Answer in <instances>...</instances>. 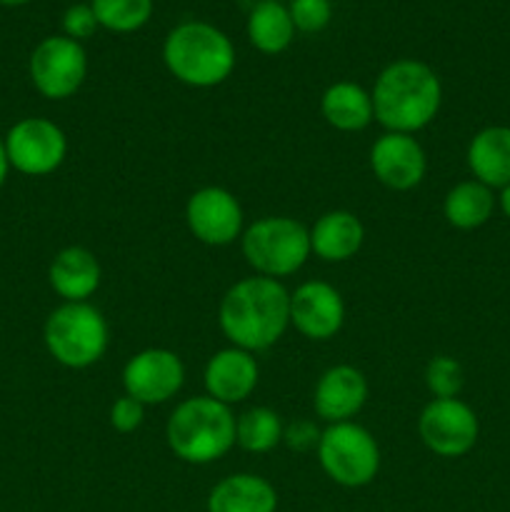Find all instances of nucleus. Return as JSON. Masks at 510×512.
Segmentation results:
<instances>
[{
  "mask_svg": "<svg viewBox=\"0 0 510 512\" xmlns=\"http://www.w3.org/2000/svg\"><path fill=\"white\" fill-rule=\"evenodd\" d=\"M468 168L490 190L510 185V128L490 125L478 130L468 145Z\"/></svg>",
  "mask_w": 510,
  "mask_h": 512,
  "instance_id": "aec40b11",
  "label": "nucleus"
},
{
  "mask_svg": "<svg viewBox=\"0 0 510 512\" xmlns=\"http://www.w3.org/2000/svg\"><path fill=\"white\" fill-rule=\"evenodd\" d=\"M145 420V405L138 403L130 395H120L113 405H110V425L118 433H135Z\"/></svg>",
  "mask_w": 510,
  "mask_h": 512,
  "instance_id": "c85d7f7f",
  "label": "nucleus"
},
{
  "mask_svg": "<svg viewBox=\"0 0 510 512\" xmlns=\"http://www.w3.org/2000/svg\"><path fill=\"white\" fill-rule=\"evenodd\" d=\"M240 250L255 275L273 280L295 275L313 255L308 228L288 215H265L248 225L240 235Z\"/></svg>",
  "mask_w": 510,
  "mask_h": 512,
  "instance_id": "39448f33",
  "label": "nucleus"
},
{
  "mask_svg": "<svg viewBox=\"0 0 510 512\" xmlns=\"http://www.w3.org/2000/svg\"><path fill=\"white\" fill-rule=\"evenodd\" d=\"M418 435L438 458H463L478 443V415L460 398H433L420 413Z\"/></svg>",
  "mask_w": 510,
  "mask_h": 512,
  "instance_id": "9d476101",
  "label": "nucleus"
},
{
  "mask_svg": "<svg viewBox=\"0 0 510 512\" xmlns=\"http://www.w3.org/2000/svg\"><path fill=\"white\" fill-rule=\"evenodd\" d=\"M60 25H63V35L78 40V43L93 38L95 30L100 28L98 18H95L90 3L68 5V8H65V13H63V20H60Z\"/></svg>",
  "mask_w": 510,
  "mask_h": 512,
  "instance_id": "cd10ccee",
  "label": "nucleus"
},
{
  "mask_svg": "<svg viewBox=\"0 0 510 512\" xmlns=\"http://www.w3.org/2000/svg\"><path fill=\"white\" fill-rule=\"evenodd\" d=\"M283 430L285 425L275 410L265 405L248 408L235 418V445H240L245 453H270L283 443Z\"/></svg>",
  "mask_w": 510,
  "mask_h": 512,
  "instance_id": "b1692460",
  "label": "nucleus"
},
{
  "mask_svg": "<svg viewBox=\"0 0 510 512\" xmlns=\"http://www.w3.org/2000/svg\"><path fill=\"white\" fill-rule=\"evenodd\" d=\"M165 440L183 463L210 465L235 448V415L210 395L188 398L170 413Z\"/></svg>",
  "mask_w": 510,
  "mask_h": 512,
  "instance_id": "20e7f679",
  "label": "nucleus"
},
{
  "mask_svg": "<svg viewBox=\"0 0 510 512\" xmlns=\"http://www.w3.org/2000/svg\"><path fill=\"white\" fill-rule=\"evenodd\" d=\"M163 63L178 83L215 88L235 70V45L218 25L185 20L165 35Z\"/></svg>",
  "mask_w": 510,
  "mask_h": 512,
  "instance_id": "7ed1b4c3",
  "label": "nucleus"
},
{
  "mask_svg": "<svg viewBox=\"0 0 510 512\" xmlns=\"http://www.w3.org/2000/svg\"><path fill=\"white\" fill-rule=\"evenodd\" d=\"M495 210V195L488 185L478 180H463L445 195L443 215L453 228L475 230L490 220Z\"/></svg>",
  "mask_w": 510,
  "mask_h": 512,
  "instance_id": "5701e85b",
  "label": "nucleus"
},
{
  "mask_svg": "<svg viewBox=\"0 0 510 512\" xmlns=\"http://www.w3.org/2000/svg\"><path fill=\"white\" fill-rule=\"evenodd\" d=\"M185 223L195 240L210 248H225L240 240L245 230L243 205L230 190L205 185L185 203Z\"/></svg>",
  "mask_w": 510,
  "mask_h": 512,
  "instance_id": "9b49d317",
  "label": "nucleus"
},
{
  "mask_svg": "<svg viewBox=\"0 0 510 512\" xmlns=\"http://www.w3.org/2000/svg\"><path fill=\"white\" fill-rule=\"evenodd\" d=\"M498 203H500V210H503V213H505V218L510 220V185H505V188L500 190Z\"/></svg>",
  "mask_w": 510,
  "mask_h": 512,
  "instance_id": "2f4dec72",
  "label": "nucleus"
},
{
  "mask_svg": "<svg viewBox=\"0 0 510 512\" xmlns=\"http://www.w3.org/2000/svg\"><path fill=\"white\" fill-rule=\"evenodd\" d=\"M3 140L10 168L30 175V178L55 173L68 155V138H65L63 128L53 120L38 118V115L18 120Z\"/></svg>",
  "mask_w": 510,
  "mask_h": 512,
  "instance_id": "1a4fd4ad",
  "label": "nucleus"
},
{
  "mask_svg": "<svg viewBox=\"0 0 510 512\" xmlns=\"http://www.w3.org/2000/svg\"><path fill=\"white\" fill-rule=\"evenodd\" d=\"M345 300L335 285L308 280L290 293V325L303 338L325 343L343 330Z\"/></svg>",
  "mask_w": 510,
  "mask_h": 512,
  "instance_id": "ddd939ff",
  "label": "nucleus"
},
{
  "mask_svg": "<svg viewBox=\"0 0 510 512\" xmlns=\"http://www.w3.org/2000/svg\"><path fill=\"white\" fill-rule=\"evenodd\" d=\"M315 453L323 473L340 488H365L380 473L378 440L355 420L328 425Z\"/></svg>",
  "mask_w": 510,
  "mask_h": 512,
  "instance_id": "0eeeda50",
  "label": "nucleus"
},
{
  "mask_svg": "<svg viewBox=\"0 0 510 512\" xmlns=\"http://www.w3.org/2000/svg\"><path fill=\"white\" fill-rule=\"evenodd\" d=\"M103 270L93 250L83 245H68L60 250L48 268V283L63 303H88L100 288Z\"/></svg>",
  "mask_w": 510,
  "mask_h": 512,
  "instance_id": "f3484780",
  "label": "nucleus"
},
{
  "mask_svg": "<svg viewBox=\"0 0 510 512\" xmlns=\"http://www.w3.org/2000/svg\"><path fill=\"white\" fill-rule=\"evenodd\" d=\"M425 385L433 398H458L465 385L463 365L450 355H435L425 368Z\"/></svg>",
  "mask_w": 510,
  "mask_h": 512,
  "instance_id": "a878e982",
  "label": "nucleus"
},
{
  "mask_svg": "<svg viewBox=\"0 0 510 512\" xmlns=\"http://www.w3.org/2000/svg\"><path fill=\"white\" fill-rule=\"evenodd\" d=\"M258 378L260 368L255 355L230 345V348L210 355L203 373L205 395L233 408V405L243 403L253 395V390L258 388Z\"/></svg>",
  "mask_w": 510,
  "mask_h": 512,
  "instance_id": "dca6fc26",
  "label": "nucleus"
},
{
  "mask_svg": "<svg viewBox=\"0 0 510 512\" xmlns=\"http://www.w3.org/2000/svg\"><path fill=\"white\" fill-rule=\"evenodd\" d=\"M278 490L255 473H233L218 480L205 500V512H275Z\"/></svg>",
  "mask_w": 510,
  "mask_h": 512,
  "instance_id": "6ab92c4d",
  "label": "nucleus"
},
{
  "mask_svg": "<svg viewBox=\"0 0 510 512\" xmlns=\"http://www.w3.org/2000/svg\"><path fill=\"white\" fill-rule=\"evenodd\" d=\"M310 253L323 263H345L355 258L365 243V228L350 210H328L308 228Z\"/></svg>",
  "mask_w": 510,
  "mask_h": 512,
  "instance_id": "a211bd4d",
  "label": "nucleus"
},
{
  "mask_svg": "<svg viewBox=\"0 0 510 512\" xmlns=\"http://www.w3.org/2000/svg\"><path fill=\"white\" fill-rule=\"evenodd\" d=\"M245 33H248L250 45L263 55L285 53L295 38V25L288 5L278 3V0H258L248 13Z\"/></svg>",
  "mask_w": 510,
  "mask_h": 512,
  "instance_id": "4be33fe9",
  "label": "nucleus"
},
{
  "mask_svg": "<svg viewBox=\"0 0 510 512\" xmlns=\"http://www.w3.org/2000/svg\"><path fill=\"white\" fill-rule=\"evenodd\" d=\"M218 323L233 348L260 353L290 328V290L280 280L250 275L225 290Z\"/></svg>",
  "mask_w": 510,
  "mask_h": 512,
  "instance_id": "f257e3e1",
  "label": "nucleus"
},
{
  "mask_svg": "<svg viewBox=\"0 0 510 512\" xmlns=\"http://www.w3.org/2000/svg\"><path fill=\"white\" fill-rule=\"evenodd\" d=\"M368 400V378L353 365H333L315 383L313 408L323 423H348Z\"/></svg>",
  "mask_w": 510,
  "mask_h": 512,
  "instance_id": "2eb2a0df",
  "label": "nucleus"
},
{
  "mask_svg": "<svg viewBox=\"0 0 510 512\" xmlns=\"http://www.w3.org/2000/svg\"><path fill=\"white\" fill-rule=\"evenodd\" d=\"M290 18L300 33H320L333 20V3L330 0H290Z\"/></svg>",
  "mask_w": 510,
  "mask_h": 512,
  "instance_id": "bb28decb",
  "label": "nucleus"
},
{
  "mask_svg": "<svg viewBox=\"0 0 510 512\" xmlns=\"http://www.w3.org/2000/svg\"><path fill=\"white\" fill-rule=\"evenodd\" d=\"M320 113L330 128L340 133H360L375 120L373 95L353 80H338L325 88Z\"/></svg>",
  "mask_w": 510,
  "mask_h": 512,
  "instance_id": "412c9836",
  "label": "nucleus"
},
{
  "mask_svg": "<svg viewBox=\"0 0 510 512\" xmlns=\"http://www.w3.org/2000/svg\"><path fill=\"white\" fill-rule=\"evenodd\" d=\"M320 435H323V430L313 420H295V423L285 425L283 443L295 453H308V450L318 448Z\"/></svg>",
  "mask_w": 510,
  "mask_h": 512,
  "instance_id": "c756f323",
  "label": "nucleus"
},
{
  "mask_svg": "<svg viewBox=\"0 0 510 512\" xmlns=\"http://www.w3.org/2000/svg\"><path fill=\"white\" fill-rule=\"evenodd\" d=\"M43 340L55 363L70 370H85L108 350L110 328L95 305L63 303L45 320Z\"/></svg>",
  "mask_w": 510,
  "mask_h": 512,
  "instance_id": "423d86ee",
  "label": "nucleus"
},
{
  "mask_svg": "<svg viewBox=\"0 0 510 512\" xmlns=\"http://www.w3.org/2000/svg\"><path fill=\"white\" fill-rule=\"evenodd\" d=\"M25 3H30V0H0V5H5V8H20Z\"/></svg>",
  "mask_w": 510,
  "mask_h": 512,
  "instance_id": "473e14b6",
  "label": "nucleus"
},
{
  "mask_svg": "<svg viewBox=\"0 0 510 512\" xmlns=\"http://www.w3.org/2000/svg\"><path fill=\"white\" fill-rule=\"evenodd\" d=\"M375 120L385 133L415 135L428 128L443 103V85L428 63L400 58L385 65L375 78L373 90Z\"/></svg>",
  "mask_w": 510,
  "mask_h": 512,
  "instance_id": "f03ea898",
  "label": "nucleus"
},
{
  "mask_svg": "<svg viewBox=\"0 0 510 512\" xmlns=\"http://www.w3.org/2000/svg\"><path fill=\"white\" fill-rule=\"evenodd\" d=\"M10 160H8V153H5V140L0 138V188L5 185V180H8V173H10Z\"/></svg>",
  "mask_w": 510,
  "mask_h": 512,
  "instance_id": "7c9ffc66",
  "label": "nucleus"
},
{
  "mask_svg": "<svg viewBox=\"0 0 510 512\" xmlns=\"http://www.w3.org/2000/svg\"><path fill=\"white\" fill-rule=\"evenodd\" d=\"M100 28L110 33L128 35L145 28L153 18L155 0H90Z\"/></svg>",
  "mask_w": 510,
  "mask_h": 512,
  "instance_id": "393cba45",
  "label": "nucleus"
},
{
  "mask_svg": "<svg viewBox=\"0 0 510 512\" xmlns=\"http://www.w3.org/2000/svg\"><path fill=\"white\" fill-rule=\"evenodd\" d=\"M185 383V365L168 348H145L135 353L123 368L125 395L138 403L163 405L180 393Z\"/></svg>",
  "mask_w": 510,
  "mask_h": 512,
  "instance_id": "f8f14e48",
  "label": "nucleus"
},
{
  "mask_svg": "<svg viewBox=\"0 0 510 512\" xmlns=\"http://www.w3.org/2000/svg\"><path fill=\"white\" fill-rule=\"evenodd\" d=\"M370 170L390 190H413L423 183L428 158L415 135L383 133L370 148Z\"/></svg>",
  "mask_w": 510,
  "mask_h": 512,
  "instance_id": "4468645a",
  "label": "nucleus"
},
{
  "mask_svg": "<svg viewBox=\"0 0 510 512\" xmlns=\"http://www.w3.org/2000/svg\"><path fill=\"white\" fill-rule=\"evenodd\" d=\"M30 83L43 98L68 100L88 78V53L68 35H48L33 48L28 60Z\"/></svg>",
  "mask_w": 510,
  "mask_h": 512,
  "instance_id": "6e6552de",
  "label": "nucleus"
}]
</instances>
